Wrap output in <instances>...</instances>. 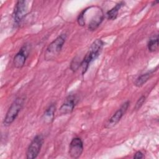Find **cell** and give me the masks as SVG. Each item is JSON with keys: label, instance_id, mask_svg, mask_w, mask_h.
Returning <instances> with one entry per match:
<instances>
[{"label": "cell", "instance_id": "obj_1", "mask_svg": "<svg viewBox=\"0 0 159 159\" xmlns=\"http://www.w3.org/2000/svg\"><path fill=\"white\" fill-rule=\"evenodd\" d=\"M104 14L98 6H91L84 9L78 16V23L81 26L87 25L89 30H95L102 22Z\"/></svg>", "mask_w": 159, "mask_h": 159}, {"label": "cell", "instance_id": "obj_2", "mask_svg": "<svg viewBox=\"0 0 159 159\" xmlns=\"http://www.w3.org/2000/svg\"><path fill=\"white\" fill-rule=\"evenodd\" d=\"M103 45L104 42L101 39H96L93 42L81 63L83 75L86 72L90 63L99 55Z\"/></svg>", "mask_w": 159, "mask_h": 159}, {"label": "cell", "instance_id": "obj_3", "mask_svg": "<svg viewBox=\"0 0 159 159\" xmlns=\"http://www.w3.org/2000/svg\"><path fill=\"white\" fill-rule=\"evenodd\" d=\"M25 100L24 96H20L16 98L8 109L6 116L3 120L4 126L10 125L16 119L19 112L22 109Z\"/></svg>", "mask_w": 159, "mask_h": 159}, {"label": "cell", "instance_id": "obj_4", "mask_svg": "<svg viewBox=\"0 0 159 159\" xmlns=\"http://www.w3.org/2000/svg\"><path fill=\"white\" fill-rule=\"evenodd\" d=\"M66 39V34H61L53 40L47 47L44 53V59L47 61L52 60L57 58L61 50Z\"/></svg>", "mask_w": 159, "mask_h": 159}, {"label": "cell", "instance_id": "obj_5", "mask_svg": "<svg viewBox=\"0 0 159 159\" xmlns=\"http://www.w3.org/2000/svg\"><path fill=\"white\" fill-rule=\"evenodd\" d=\"M43 143V135L42 134L37 135L33 139L28 147L26 152V158L27 159H34L37 158L40 151Z\"/></svg>", "mask_w": 159, "mask_h": 159}, {"label": "cell", "instance_id": "obj_6", "mask_svg": "<svg viewBox=\"0 0 159 159\" xmlns=\"http://www.w3.org/2000/svg\"><path fill=\"white\" fill-rule=\"evenodd\" d=\"M28 2L26 1H18L14 7L13 19L16 24H19L28 12Z\"/></svg>", "mask_w": 159, "mask_h": 159}, {"label": "cell", "instance_id": "obj_7", "mask_svg": "<svg viewBox=\"0 0 159 159\" xmlns=\"http://www.w3.org/2000/svg\"><path fill=\"white\" fill-rule=\"evenodd\" d=\"M130 102L129 101L125 102L121 107L111 116V117L107 121V122L105 124V128L106 129H110L111 127H113L115 126L121 119L124 114L127 111L129 106Z\"/></svg>", "mask_w": 159, "mask_h": 159}, {"label": "cell", "instance_id": "obj_8", "mask_svg": "<svg viewBox=\"0 0 159 159\" xmlns=\"http://www.w3.org/2000/svg\"><path fill=\"white\" fill-rule=\"evenodd\" d=\"M29 47L27 44H24L19 51L16 54L13 59V64L16 68H22L29 56Z\"/></svg>", "mask_w": 159, "mask_h": 159}, {"label": "cell", "instance_id": "obj_9", "mask_svg": "<svg viewBox=\"0 0 159 159\" xmlns=\"http://www.w3.org/2000/svg\"><path fill=\"white\" fill-rule=\"evenodd\" d=\"M83 151V143L79 137L73 138L69 146V155L73 158H78Z\"/></svg>", "mask_w": 159, "mask_h": 159}, {"label": "cell", "instance_id": "obj_10", "mask_svg": "<svg viewBox=\"0 0 159 159\" xmlns=\"http://www.w3.org/2000/svg\"><path fill=\"white\" fill-rule=\"evenodd\" d=\"M76 104V99L73 96H68L65 102L61 106L59 109V112L61 114H70Z\"/></svg>", "mask_w": 159, "mask_h": 159}, {"label": "cell", "instance_id": "obj_11", "mask_svg": "<svg viewBox=\"0 0 159 159\" xmlns=\"http://www.w3.org/2000/svg\"><path fill=\"white\" fill-rule=\"evenodd\" d=\"M55 104H51L45 111L43 115V119L45 122L49 124L51 123L54 119L55 112Z\"/></svg>", "mask_w": 159, "mask_h": 159}, {"label": "cell", "instance_id": "obj_12", "mask_svg": "<svg viewBox=\"0 0 159 159\" xmlns=\"http://www.w3.org/2000/svg\"><path fill=\"white\" fill-rule=\"evenodd\" d=\"M124 5V2L121 1L117 3L114 7H113L111 10L107 12L106 16L109 20H114L116 19L119 9Z\"/></svg>", "mask_w": 159, "mask_h": 159}, {"label": "cell", "instance_id": "obj_13", "mask_svg": "<svg viewBox=\"0 0 159 159\" xmlns=\"http://www.w3.org/2000/svg\"><path fill=\"white\" fill-rule=\"evenodd\" d=\"M153 73V71L145 73L144 74H142L140 75L135 81L134 85L137 87H141L143 86L150 78L152 73Z\"/></svg>", "mask_w": 159, "mask_h": 159}, {"label": "cell", "instance_id": "obj_14", "mask_svg": "<svg viewBox=\"0 0 159 159\" xmlns=\"http://www.w3.org/2000/svg\"><path fill=\"white\" fill-rule=\"evenodd\" d=\"M148 50L150 52H155L158 50V35H156L155 37H153L151 38L147 44Z\"/></svg>", "mask_w": 159, "mask_h": 159}, {"label": "cell", "instance_id": "obj_15", "mask_svg": "<svg viewBox=\"0 0 159 159\" xmlns=\"http://www.w3.org/2000/svg\"><path fill=\"white\" fill-rule=\"evenodd\" d=\"M81 62H80L79 61V58H78L77 57H75L73 60L71 61V64H70V68L72 71H76L78 68L81 66Z\"/></svg>", "mask_w": 159, "mask_h": 159}, {"label": "cell", "instance_id": "obj_16", "mask_svg": "<svg viewBox=\"0 0 159 159\" xmlns=\"http://www.w3.org/2000/svg\"><path fill=\"white\" fill-rule=\"evenodd\" d=\"M145 96H142L137 101L135 105V109L137 110V109H139L143 105V102H145Z\"/></svg>", "mask_w": 159, "mask_h": 159}, {"label": "cell", "instance_id": "obj_17", "mask_svg": "<svg viewBox=\"0 0 159 159\" xmlns=\"http://www.w3.org/2000/svg\"><path fill=\"white\" fill-rule=\"evenodd\" d=\"M143 157V155L140 151H137L134 155V158H136V159H140V158H142Z\"/></svg>", "mask_w": 159, "mask_h": 159}]
</instances>
